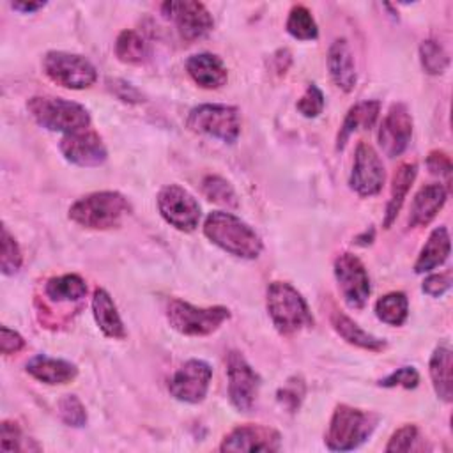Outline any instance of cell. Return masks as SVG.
I'll return each instance as SVG.
<instances>
[{
    "label": "cell",
    "instance_id": "cell-1",
    "mask_svg": "<svg viewBox=\"0 0 453 453\" xmlns=\"http://www.w3.org/2000/svg\"><path fill=\"white\" fill-rule=\"evenodd\" d=\"M205 237L223 251L239 258H257L262 253L260 235L241 218L226 211H212L203 221Z\"/></svg>",
    "mask_w": 453,
    "mask_h": 453
},
{
    "label": "cell",
    "instance_id": "cell-2",
    "mask_svg": "<svg viewBox=\"0 0 453 453\" xmlns=\"http://www.w3.org/2000/svg\"><path fill=\"white\" fill-rule=\"evenodd\" d=\"M265 304L273 326L283 336L313 326V315L301 292L287 281H273L265 290Z\"/></svg>",
    "mask_w": 453,
    "mask_h": 453
},
{
    "label": "cell",
    "instance_id": "cell-3",
    "mask_svg": "<svg viewBox=\"0 0 453 453\" xmlns=\"http://www.w3.org/2000/svg\"><path fill=\"white\" fill-rule=\"evenodd\" d=\"M27 110L32 119L44 129L58 133H78L90 126L88 110L74 101L51 96H34L27 101Z\"/></svg>",
    "mask_w": 453,
    "mask_h": 453
},
{
    "label": "cell",
    "instance_id": "cell-4",
    "mask_svg": "<svg viewBox=\"0 0 453 453\" xmlns=\"http://www.w3.org/2000/svg\"><path fill=\"white\" fill-rule=\"evenodd\" d=\"M129 212V203L119 191H94L69 207V219L80 226L106 230L119 226Z\"/></svg>",
    "mask_w": 453,
    "mask_h": 453
},
{
    "label": "cell",
    "instance_id": "cell-5",
    "mask_svg": "<svg viewBox=\"0 0 453 453\" xmlns=\"http://www.w3.org/2000/svg\"><path fill=\"white\" fill-rule=\"evenodd\" d=\"M379 416L363 409L340 403L326 432V446L331 451H350L359 448L377 428Z\"/></svg>",
    "mask_w": 453,
    "mask_h": 453
},
{
    "label": "cell",
    "instance_id": "cell-6",
    "mask_svg": "<svg viewBox=\"0 0 453 453\" xmlns=\"http://www.w3.org/2000/svg\"><path fill=\"white\" fill-rule=\"evenodd\" d=\"M230 319V310L225 306L198 308L182 299H170L166 306L168 324L186 336H207L221 327Z\"/></svg>",
    "mask_w": 453,
    "mask_h": 453
},
{
    "label": "cell",
    "instance_id": "cell-7",
    "mask_svg": "<svg viewBox=\"0 0 453 453\" xmlns=\"http://www.w3.org/2000/svg\"><path fill=\"white\" fill-rule=\"evenodd\" d=\"M186 126L193 133L234 143L241 134V113L230 104L205 103L189 110Z\"/></svg>",
    "mask_w": 453,
    "mask_h": 453
},
{
    "label": "cell",
    "instance_id": "cell-8",
    "mask_svg": "<svg viewBox=\"0 0 453 453\" xmlns=\"http://www.w3.org/2000/svg\"><path fill=\"white\" fill-rule=\"evenodd\" d=\"M44 74L57 85L71 90L88 88L97 80L94 64L78 53L48 51L42 58Z\"/></svg>",
    "mask_w": 453,
    "mask_h": 453
},
{
    "label": "cell",
    "instance_id": "cell-9",
    "mask_svg": "<svg viewBox=\"0 0 453 453\" xmlns=\"http://www.w3.org/2000/svg\"><path fill=\"white\" fill-rule=\"evenodd\" d=\"M157 211L168 225L180 232H193L202 216L195 196L179 184H168L159 189Z\"/></svg>",
    "mask_w": 453,
    "mask_h": 453
},
{
    "label": "cell",
    "instance_id": "cell-10",
    "mask_svg": "<svg viewBox=\"0 0 453 453\" xmlns=\"http://www.w3.org/2000/svg\"><path fill=\"white\" fill-rule=\"evenodd\" d=\"M161 12L166 19H170L175 25L179 35L188 42L205 37L214 27V19L202 2H163Z\"/></svg>",
    "mask_w": 453,
    "mask_h": 453
},
{
    "label": "cell",
    "instance_id": "cell-11",
    "mask_svg": "<svg viewBox=\"0 0 453 453\" xmlns=\"http://www.w3.org/2000/svg\"><path fill=\"white\" fill-rule=\"evenodd\" d=\"M228 379V400L241 411L250 412L260 388V375L251 368L244 356L237 350H230L225 359Z\"/></svg>",
    "mask_w": 453,
    "mask_h": 453
},
{
    "label": "cell",
    "instance_id": "cell-12",
    "mask_svg": "<svg viewBox=\"0 0 453 453\" xmlns=\"http://www.w3.org/2000/svg\"><path fill=\"white\" fill-rule=\"evenodd\" d=\"M334 278L347 306L352 310H363L372 290L363 262L352 253L338 255L334 260Z\"/></svg>",
    "mask_w": 453,
    "mask_h": 453
},
{
    "label": "cell",
    "instance_id": "cell-13",
    "mask_svg": "<svg viewBox=\"0 0 453 453\" xmlns=\"http://www.w3.org/2000/svg\"><path fill=\"white\" fill-rule=\"evenodd\" d=\"M386 180V170L377 150L366 143L359 142L356 147L354 165L349 177V186L359 196H373L380 193Z\"/></svg>",
    "mask_w": 453,
    "mask_h": 453
},
{
    "label": "cell",
    "instance_id": "cell-14",
    "mask_svg": "<svg viewBox=\"0 0 453 453\" xmlns=\"http://www.w3.org/2000/svg\"><path fill=\"white\" fill-rule=\"evenodd\" d=\"M212 368L202 359H188L170 379V395L184 403H200L209 391Z\"/></svg>",
    "mask_w": 453,
    "mask_h": 453
},
{
    "label": "cell",
    "instance_id": "cell-15",
    "mask_svg": "<svg viewBox=\"0 0 453 453\" xmlns=\"http://www.w3.org/2000/svg\"><path fill=\"white\" fill-rule=\"evenodd\" d=\"M412 136V117L403 103H393L379 127V145L388 157L400 156Z\"/></svg>",
    "mask_w": 453,
    "mask_h": 453
},
{
    "label": "cell",
    "instance_id": "cell-16",
    "mask_svg": "<svg viewBox=\"0 0 453 453\" xmlns=\"http://www.w3.org/2000/svg\"><path fill=\"white\" fill-rule=\"evenodd\" d=\"M60 152L69 163L76 166H87V168L99 166L108 157V152L101 136L90 129L65 134L60 140Z\"/></svg>",
    "mask_w": 453,
    "mask_h": 453
},
{
    "label": "cell",
    "instance_id": "cell-17",
    "mask_svg": "<svg viewBox=\"0 0 453 453\" xmlns=\"http://www.w3.org/2000/svg\"><path fill=\"white\" fill-rule=\"evenodd\" d=\"M281 435L264 425H241L225 435L221 451H278Z\"/></svg>",
    "mask_w": 453,
    "mask_h": 453
},
{
    "label": "cell",
    "instance_id": "cell-18",
    "mask_svg": "<svg viewBox=\"0 0 453 453\" xmlns=\"http://www.w3.org/2000/svg\"><path fill=\"white\" fill-rule=\"evenodd\" d=\"M186 71L191 80L207 90L219 88L226 83L228 73L223 60L214 53H195L186 60Z\"/></svg>",
    "mask_w": 453,
    "mask_h": 453
},
{
    "label": "cell",
    "instance_id": "cell-19",
    "mask_svg": "<svg viewBox=\"0 0 453 453\" xmlns=\"http://www.w3.org/2000/svg\"><path fill=\"white\" fill-rule=\"evenodd\" d=\"M327 69L333 83L343 90L350 92L356 87L357 74H356V65H354V57L350 51V46L347 39H336L329 50H327Z\"/></svg>",
    "mask_w": 453,
    "mask_h": 453
},
{
    "label": "cell",
    "instance_id": "cell-20",
    "mask_svg": "<svg viewBox=\"0 0 453 453\" xmlns=\"http://www.w3.org/2000/svg\"><path fill=\"white\" fill-rule=\"evenodd\" d=\"M448 191L442 184L432 182L423 186L412 198L409 212V226H426L446 203Z\"/></svg>",
    "mask_w": 453,
    "mask_h": 453
},
{
    "label": "cell",
    "instance_id": "cell-21",
    "mask_svg": "<svg viewBox=\"0 0 453 453\" xmlns=\"http://www.w3.org/2000/svg\"><path fill=\"white\" fill-rule=\"evenodd\" d=\"M27 373L37 379L39 382L57 386L74 380L78 375V368L71 361L37 354L27 363Z\"/></svg>",
    "mask_w": 453,
    "mask_h": 453
},
{
    "label": "cell",
    "instance_id": "cell-22",
    "mask_svg": "<svg viewBox=\"0 0 453 453\" xmlns=\"http://www.w3.org/2000/svg\"><path fill=\"white\" fill-rule=\"evenodd\" d=\"M380 103L377 99H366L356 103L345 115L338 136H336V149L342 150L350 138V134L357 129H372L379 119Z\"/></svg>",
    "mask_w": 453,
    "mask_h": 453
},
{
    "label": "cell",
    "instance_id": "cell-23",
    "mask_svg": "<svg viewBox=\"0 0 453 453\" xmlns=\"http://www.w3.org/2000/svg\"><path fill=\"white\" fill-rule=\"evenodd\" d=\"M92 315L101 329V333L113 340L126 338V329L122 324V319L117 311V306L111 299V296L104 288H96L92 296Z\"/></svg>",
    "mask_w": 453,
    "mask_h": 453
},
{
    "label": "cell",
    "instance_id": "cell-24",
    "mask_svg": "<svg viewBox=\"0 0 453 453\" xmlns=\"http://www.w3.org/2000/svg\"><path fill=\"white\" fill-rule=\"evenodd\" d=\"M449 251H451V241L446 226L434 228L418 255V260L414 264V273L423 274L442 265L448 260Z\"/></svg>",
    "mask_w": 453,
    "mask_h": 453
},
{
    "label": "cell",
    "instance_id": "cell-25",
    "mask_svg": "<svg viewBox=\"0 0 453 453\" xmlns=\"http://www.w3.org/2000/svg\"><path fill=\"white\" fill-rule=\"evenodd\" d=\"M331 326L347 343L354 347H359L370 352H380L386 349V342L382 338H377L372 333L361 329L350 317H347L338 310L331 313Z\"/></svg>",
    "mask_w": 453,
    "mask_h": 453
},
{
    "label": "cell",
    "instance_id": "cell-26",
    "mask_svg": "<svg viewBox=\"0 0 453 453\" xmlns=\"http://www.w3.org/2000/svg\"><path fill=\"white\" fill-rule=\"evenodd\" d=\"M416 175H418L416 163H403L395 170L393 180H391V193H389V200L384 214V228H389L396 219Z\"/></svg>",
    "mask_w": 453,
    "mask_h": 453
},
{
    "label": "cell",
    "instance_id": "cell-27",
    "mask_svg": "<svg viewBox=\"0 0 453 453\" xmlns=\"http://www.w3.org/2000/svg\"><path fill=\"white\" fill-rule=\"evenodd\" d=\"M428 372L435 395L446 403L451 402V350L444 345L435 347L430 356Z\"/></svg>",
    "mask_w": 453,
    "mask_h": 453
},
{
    "label": "cell",
    "instance_id": "cell-28",
    "mask_svg": "<svg viewBox=\"0 0 453 453\" xmlns=\"http://www.w3.org/2000/svg\"><path fill=\"white\" fill-rule=\"evenodd\" d=\"M44 294L53 303H73L85 297L87 283L78 274H62L46 281Z\"/></svg>",
    "mask_w": 453,
    "mask_h": 453
},
{
    "label": "cell",
    "instance_id": "cell-29",
    "mask_svg": "<svg viewBox=\"0 0 453 453\" xmlns=\"http://www.w3.org/2000/svg\"><path fill=\"white\" fill-rule=\"evenodd\" d=\"M115 55L124 64H143L150 57V48L136 30H122L115 41Z\"/></svg>",
    "mask_w": 453,
    "mask_h": 453
},
{
    "label": "cell",
    "instance_id": "cell-30",
    "mask_svg": "<svg viewBox=\"0 0 453 453\" xmlns=\"http://www.w3.org/2000/svg\"><path fill=\"white\" fill-rule=\"evenodd\" d=\"M375 315L388 326H402L409 315V301L403 292H389L377 299Z\"/></svg>",
    "mask_w": 453,
    "mask_h": 453
},
{
    "label": "cell",
    "instance_id": "cell-31",
    "mask_svg": "<svg viewBox=\"0 0 453 453\" xmlns=\"http://www.w3.org/2000/svg\"><path fill=\"white\" fill-rule=\"evenodd\" d=\"M285 28L294 39H299V41H313L319 35L317 23L310 9L304 5H294L290 9Z\"/></svg>",
    "mask_w": 453,
    "mask_h": 453
},
{
    "label": "cell",
    "instance_id": "cell-32",
    "mask_svg": "<svg viewBox=\"0 0 453 453\" xmlns=\"http://www.w3.org/2000/svg\"><path fill=\"white\" fill-rule=\"evenodd\" d=\"M202 191L207 196V200L214 203L225 205L228 209H235L239 205V200L232 184L219 175H207L202 180Z\"/></svg>",
    "mask_w": 453,
    "mask_h": 453
},
{
    "label": "cell",
    "instance_id": "cell-33",
    "mask_svg": "<svg viewBox=\"0 0 453 453\" xmlns=\"http://www.w3.org/2000/svg\"><path fill=\"white\" fill-rule=\"evenodd\" d=\"M419 60L425 73L435 76L442 74L449 65V57L446 50L434 39H426L419 46Z\"/></svg>",
    "mask_w": 453,
    "mask_h": 453
},
{
    "label": "cell",
    "instance_id": "cell-34",
    "mask_svg": "<svg viewBox=\"0 0 453 453\" xmlns=\"http://www.w3.org/2000/svg\"><path fill=\"white\" fill-rule=\"evenodd\" d=\"M23 264V255L21 250L14 239V235H11L9 228L4 225L2 226V253H0V269L5 276L16 274L19 271Z\"/></svg>",
    "mask_w": 453,
    "mask_h": 453
},
{
    "label": "cell",
    "instance_id": "cell-35",
    "mask_svg": "<svg viewBox=\"0 0 453 453\" xmlns=\"http://www.w3.org/2000/svg\"><path fill=\"white\" fill-rule=\"evenodd\" d=\"M58 414L69 426L81 428L87 423V411L76 395H64L58 400Z\"/></svg>",
    "mask_w": 453,
    "mask_h": 453
},
{
    "label": "cell",
    "instance_id": "cell-36",
    "mask_svg": "<svg viewBox=\"0 0 453 453\" xmlns=\"http://www.w3.org/2000/svg\"><path fill=\"white\" fill-rule=\"evenodd\" d=\"M296 108L303 117H308V119L317 117L324 110V94H322V90L315 83H310L306 87L304 94L301 96V99L297 101Z\"/></svg>",
    "mask_w": 453,
    "mask_h": 453
},
{
    "label": "cell",
    "instance_id": "cell-37",
    "mask_svg": "<svg viewBox=\"0 0 453 453\" xmlns=\"http://www.w3.org/2000/svg\"><path fill=\"white\" fill-rule=\"evenodd\" d=\"M419 382V373L414 366H402L386 375L384 379L379 380V386L382 388H405V389H414Z\"/></svg>",
    "mask_w": 453,
    "mask_h": 453
},
{
    "label": "cell",
    "instance_id": "cell-38",
    "mask_svg": "<svg viewBox=\"0 0 453 453\" xmlns=\"http://www.w3.org/2000/svg\"><path fill=\"white\" fill-rule=\"evenodd\" d=\"M304 396V384L301 379L297 377H292L288 379L278 391V402L287 407L290 412L297 411L301 400Z\"/></svg>",
    "mask_w": 453,
    "mask_h": 453
},
{
    "label": "cell",
    "instance_id": "cell-39",
    "mask_svg": "<svg viewBox=\"0 0 453 453\" xmlns=\"http://www.w3.org/2000/svg\"><path fill=\"white\" fill-rule=\"evenodd\" d=\"M418 439V428L416 425H403L400 426L389 439V442L386 444V451L393 453V451H411L414 442Z\"/></svg>",
    "mask_w": 453,
    "mask_h": 453
},
{
    "label": "cell",
    "instance_id": "cell-40",
    "mask_svg": "<svg viewBox=\"0 0 453 453\" xmlns=\"http://www.w3.org/2000/svg\"><path fill=\"white\" fill-rule=\"evenodd\" d=\"M0 448L2 451L5 453H11V451H23L27 449L23 446V434L19 430V426L12 421H2V426H0Z\"/></svg>",
    "mask_w": 453,
    "mask_h": 453
},
{
    "label": "cell",
    "instance_id": "cell-41",
    "mask_svg": "<svg viewBox=\"0 0 453 453\" xmlns=\"http://www.w3.org/2000/svg\"><path fill=\"white\" fill-rule=\"evenodd\" d=\"M108 88L110 92L119 97L120 101L124 103H129V104H136V103H142L143 101V96L142 92L133 87L131 83H127L126 80H120V78H115V80H108Z\"/></svg>",
    "mask_w": 453,
    "mask_h": 453
},
{
    "label": "cell",
    "instance_id": "cell-42",
    "mask_svg": "<svg viewBox=\"0 0 453 453\" xmlns=\"http://www.w3.org/2000/svg\"><path fill=\"white\" fill-rule=\"evenodd\" d=\"M451 271L446 273H439V274H430L425 278L421 290L430 296V297H441L442 294H446L451 288Z\"/></svg>",
    "mask_w": 453,
    "mask_h": 453
},
{
    "label": "cell",
    "instance_id": "cell-43",
    "mask_svg": "<svg viewBox=\"0 0 453 453\" xmlns=\"http://www.w3.org/2000/svg\"><path fill=\"white\" fill-rule=\"evenodd\" d=\"M25 349V340L23 336L7 327V326H2L0 327V350L4 356H11V354H18L19 350Z\"/></svg>",
    "mask_w": 453,
    "mask_h": 453
},
{
    "label": "cell",
    "instance_id": "cell-44",
    "mask_svg": "<svg viewBox=\"0 0 453 453\" xmlns=\"http://www.w3.org/2000/svg\"><path fill=\"white\" fill-rule=\"evenodd\" d=\"M426 166L435 175H444L446 179L451 175V159L442 150H432L426 157Z\"/></svg>",
    "mask_w": 453,
    "mask_h": 453
},
{
    "label": "cell",
    "instance_id": "cell-45",
    "mask_svg": "<svg viewBox=\"0 0 453 453\" xmlns=\"http://www.w3.org/2000/svg\"><path fill=\"white\" fill-rule=\"evenodd\" d=\"M46 4L44 2H12L11 4V7L14 9V11H19V12H23V14H30V12H35V11H39V9H42Z\"/></svg>",
    "mask_w": 453,
    "mask_h": 453
}]
</instances>
